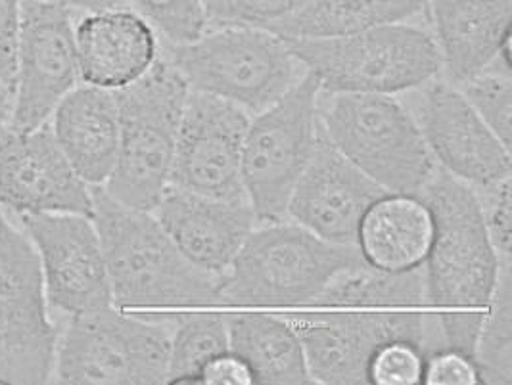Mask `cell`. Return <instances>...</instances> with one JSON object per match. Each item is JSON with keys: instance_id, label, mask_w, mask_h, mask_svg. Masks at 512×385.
<instances>
[{"instance_id": "1", "label": "cell", "mask_w": 512, "mask_h": 385, "mask_svg": "<svg viewBox=\"0 0 512 385\" xmlns=\"http://www.w3.org/2000/svg\"><path fill=\"white\" fill-rule=\"evenodd\" d=\"M93 221L104 251L114 305H221L223 276L192 265L152 211L121 204L104 186H93Z\"/></svg>"}, {"instance_id": "2", "label": "cell", "mask_w": 512, "mask_h": 385, "mask_svg": "<svg viewBox=\"0 0 512 385\" xmlns=\"http://www.w3.org/2000/svg\"><path fill=\"white\" fill-rule=\"evenodd\" d=\"M319 123L326 140L386 192L419 194L438 167L394 94L321 91Z\"/></svg>"}, {"instance_id": "3", "label": "cell", "mask_w": 512, "mask_h": 385, "mask_svg": "<svg viewBox=\"0 0 512 385\" xmlns=\"http://www.w3.org/2000/svg\"><path fill=\"white\" fill-rule=\"evenodd\" d=\"M365 263L357 246L330 244L296 223H267L250 234L221 278V305H313L336 274Z\"/></svg>"}, {"instance_id": "4", "label": "cell", "mask_w": 512, "mask_h": 385, "mask_svg": "<svg viewBox=\"0 0 512 385\" xmlns=\"http://www.w3.org/2000/svg\"><path fill=\"white\" fill-rule=\"evenodd\" d=\"M114 92L119 106V152L104 190L121 204L156 211L169 188L190 87L160 56L139 81Z\"/></svg>"}, {"instance_id": "5", "label": "cell", "mask_w": 512, "mask_h": 385, "mask_svg": "<svg viewBox=\"0 0 512 385\" xmlns=\"http://www.w3.org/2000/svg\"><path fill=\"white\" fill-rule=\"evenodd\" d=\"M417 196L434 219L432 248L422 267L424 303L440 309H486L503 259L489 240L476 190L438 165Z\"/></svg>"}, {"instance_id": "6", "label": "cell", "mask_w": 512, "mask_h": 385, "mask_svg": "<svg viewBox=\"0 0 512 385\" xmlns=\"http://www.w3.org/2000/svg\"><path fill=\"white\" fill-rule=\"evenodd\" d=\"M165 60L190 89L261 114L307 73L279 35L259 27H219L187 45H169Z\"/></svg>"}, {"instance_id": "7", "label": "cell", "mask_w": 512, "mask_h": 385, "mask_svg": "<svg viewBox=\"0 0 512 385\" xmlns=\"http://www.w3.org/2000/svg\"><path fill=\"white\" fill-rule=\"evenodd\" d=\"M286 43L325 92L399 94L419 89L442 71L434 37L407 23L380 25L336 39Z\"/></svg>"}, {"instance_id": "8", "label": "cell", "mask_w": 512, "mask_h": 385, "mask_svg": "<svg viewBox=\"0 0 512 385\" xmlns=\"http://www.w3.org/2000/svg\"><path fill=\"white\" fill-rule=\"evenodd\" d=\"M319 98L321 83L307 71L273 106L250 119L242 182L259 225L286 219L290 196L319 144Z\"/></svg>"}, {"instance_id": "9", "label": "cell", "mask_w": 512, "mask_h": 385, "mask_svg": "<svg viewBox=\"0 0 512 385\" xmlns=\"http://www.w3.org/2000/svg\"><path fill=\"white\" fill-rule=\"evenodd\" d=\"M171 334L173 326L158 317H127L112 307L73 315L58 341L54 380L60 384H165Z\"/></svg>"}, {"instance_id": "10", "label": "cell", "mask_w": 512, "mask_h": 385, "mask_svg": "<svg viewBox=\"0 0 512 385\" xmlns=\"http://www.w3.org/2000/svg\"><path fill=\"white\" fill-rule=\"evenodd\" d=\"M58 341L37 250L0 207V384L50 382Z\"/></svg>"}, {"instance_id": "11", "label": "cell", "mask_w": 512, "mask_h": 385, "mask_svg": "<svg viewBox=\"0 0 512 385\" xmlns=\"http://www.w3.org/2000/svg\"><path fill=\"white\" fill-rule=\"evenodd\" d=\"M284 318L302 341L313 384H367L369 359L386 341H413L424 355L443 347L438 315L417 311L303 313Z\"/></svg>"}, {"instance_id": "12", "label": "cell", "mask_w": 512, "mask_h": 385, "mask_svg": "<svg viewBox=\"0 0 512 385\" xmlns=\"http://www.w3.org/2000/svg\"><path fill=\"white\" fill-rule=\"evenodd\" d=\"M250 119V114L233 102L190 89L169 188L217 200L248 202L242 182V154Z\"/></svg>"}, {"instance_id": "13", "label": "cell", "mask_w": 512, "mask_h": 385, "mask_svg": "<svg viewBox=\"0 0 512 385\" xmlns=\"http://www.w3.org/2000/svg\"><path fill=\"white\" fill-rule=\"evenodd\" d=\"M79 79L75 25L60 0H22V29L10 129L31 131L48 119Z\"/></svg>"}, {"instance_id": "14", "label": "cell", "mask_w": 512, "mask_h": 385, "mask_svg": "<svg viewBox=\"0 0 512 385\" xmlns=\"http://www.w3.org/2000/svg\"><path fill=\"white\" fill-rule=\"evenodd\" d=\"M43 271L48 307L85 315L114 305L108 267L91 217L75 213L22 215Z\"/></svg>"}, {"instance_id": "15", "label": "cell", "mask_w": 512, "mask_h": 385, "mask_svg": "<svg viewBox=\"0 0 512 385\" xmlns=\"http://www.w3.org/2000/svg\"><path fill=\"white\" fill-rule=\"evenodd\" d=\"M411 114L436 163L455 179L484 188L511 177V150L447 81H428Z\"/></svg>"}, {"instance_id": "16", "label": "cell", "mask_w": 512, "mask_h": 385, "mask_svg": "<svg viewBox=\"0 0 512 385\" xmlns=\"http://www.w3.org/2000/svg\"><path fill=\"white\" fill-rule=\"evenodd\" d=\"M0 207L16 215L75 213L93 219V186L62 152L52 127L0 136Z\"/></svg>"}, {"instance_id": "17", "label": "cell", "mask_w": 512, "mask_h": 385, "mask_svg": "<svg viewBox=\"0 0 512 385\" xmlns=\"http://www.w3.org/2000/svg\"><path fill=\"white\" fill-rule=\"evenodd\" d=\"M384 194L388 192L321 133L317 150L290 196L286 217L325 242L355 246L363 215Z\"/></svg>"}, {"instance_id": "18", "label": "cell", "mask_w": 512, "mask_h": 385, "mask_svg": "<svg viewBox=\"0 0 512 385\" xmlns=\"http://www.w3.org/2000/svg\"><path fill=\"white\" fill-rule=\"evenodd\" d=\"M158 221L192 265L223 276L256 230L248 202H229L167 188L156 207Z\"/></svg>"}, {"instance_id": "19", "label": "cell", "mask_w": 512, "mask_h": 385, "mask_svg": "<svg viewBox=\"0 0 512 385\" xmlns=\"http://www.w3.org/2000/svg\"><path fill=\"white\" fill-rule=\"evenodd\" d=\"M75 45L79 79L106 91L133 85L160 58L154 27L123 8L85 16L75 25Z\"/></svg>"}, {"instance_id": "20", "label": "cell", "mask_w": 512, "mask_h": 385, "mask_svg": "<svg viewBox=\"0 0 512 385\" xmlns=\"http://www.w3.org/2000/svg\"><path fill=\"white\" fill-rule=\"evenodd\" d=\"M443 77L461 87L493 64L511 43V0H428Z\"/></svg>"}, {"instance_id": "21", "label": "cell", "mask_w": 512, "mask_h": 385, "mask_svg": "<svg viewBox=\"0 0 512 385\" xmlns=\"http://www.w3.org/2000/svg\"><path fill=\"white\" fill-rule=\"evenodd\" d=\"M50 127L77 175L89 186H104L119 152L116 92L75 87L54 110Z\"/></svg>"}, {"instance_id": "22", "label": "cell", "mask_w": 512, "mask_h": 385, "mask_svg": "<svg viewBox=\"0 0 512 385\" xmlns=\"http://www.w3.org/2000/svg\"><path fill=\"white\" fill-rule=\"evenodd\" d=\"M434 219L417 194L388 192L363 215L355 246L363 261L386 272L417 271L432 248Z\"/></svg>"}, {"instance_id": "23", "label": "cell", "mask_w": 512, "mask_h": 385, "mask_svg": "<svg viewBox=\"0 0 512 385\" xmlns=\"http://www.w3.org/2000/svg\"><path fill=\"white\" fill-rule=\"evenodd\" d=\"M229 317L231 351L250 366L256 384H309L302 341L284 317L234 313Z\"/></svg>"}, {"instance_id": "24", "label": "cell", "mask_w": 512, "mask_h": 385, "mask_svg": "<svg viewBox=\"0 0 512 385\" xmlns=\"http://www.w3.org/2000/svg\"><path fill=\"white\" fill-rule=\"evenodd\" d=\"M428 0H313L267 31L284 41L348 37L380 25L401 23Z\"/></svg>"}, {"instance_id": "25", "label": "cell", "mask_w": 512, "mask_h": 385, "mask_svg": "<svg viewBox=\"0 0 512 385\" xmlns=\"http://www.w3.org/2000/svg\"><path fill=\"white\" fill-rule=\"evenodd\" d=\"M317 307L415 309L424 303V271L386 272L367 263L336 274L317 299Z\"/></svg>"}, {"instance_id": "26", "label": "cell", "mask_w": 512, "mask_h": 385, "mask_svg": "<svg viewBox=\"0 0 512 385\" xmlns=\"http://www.w3.org/2000/svg\"><path fill=\"white\" fill-rule=\"evenodd\" d=\"M472 361L480 382L509 385L512 382V267L511 259L501 261L493 297L486 307Z\"/></svg>"}, {"instance_id": "27", "label": "cell", "mask_w": 512, "mask_h": 385, "mask_svg": "<svg viewBox=\"0 0 512 385\" xmlns=\"http://www.w3.org/2000/svg\"><path fill=\"white\" fill-rule=\"evenodd\" d=\"M171 351L165 384L198 382L204 364L231 349L229 317L221 313H194L171 317Z\"/></svg>"}, {"instance_id": "28", "label": "cell", "mask_w": 512, "mask_h": 385, "mask_svg": "<svg viewBox=\"0 0 512 385\" xmlns=\"http://www.w3.org/2000/svg\"><path fill=\"white\" fill-rule=\"evenodd\" d=\"M457 89L465 94L476 114L484 119L489 129L511 150V60L499 52L489 68Z\"/></svg>"}, {"instance_id": "29", "label": "cell", "mask_w": 512, "mask_h": 385, "mask_svg": "<svg viewBox=\"0 0 512 385\" xmlns=\"http://www.w3.org/2000/svg\"><path fill=\"white\" fill-rule=\"evenodd\" d=\"M140 16L169 45H187L200 39L208 20L202 0H133Z\"/></svg>"}, {"instance_id": "30", "label": "cell", "mask_w": 512, "mask_h": 385, "mask_svg": "<svg viewBox=\"0 0 512 385\" xmlns=\"http://www.w3.org/2000/svg\"><path fill=\"white\" fill-rule=\"evenodd\" d=\"M313 0H202L208 27L269 29Z\"/></svg>"}, {"instance_id": "31", "label": "cell", "mask_w": 512, "mask_h": 385, "mask_svg": "<svg viewBox=\"0 0 512 385\" xmlns=\"http://www.w3.org/2000/svg\"><path fill=\"white\" fill-rule=\"evenodd\" d=\"M424 351L407 340H392L378 345L367 364V384L415 385L422 382Z\"/></svg>"}, {"instance_id": "32", "label": "cell", "mask_w": 512, "mask_h": 385, "mask_svg": "<svg viewBox=\"0 0 512 385\" xmlns=\"http://www.w3.org/2000/svg\"><path fill=\"white\" fill-rule=\"evenodd\" d=\"M482 205L484 221L488 228L489 240L497 251L499 259H511L512 250V182L511 177L474 188Z\"/></svg>"}, {"instance_id": "33", "label": "cell", "mask_w": 512, "mask_h": 385, "mask_svg": "<svg viewBox=\"0 0 512 385\" xmlns=\"http://www.w3.org/2000/svg\"><path fill=\"white\" fill-rule=\"evenodd\" d=\"M422 384L428 385H474L480 384L478 368L465 353L457 349L442 347L426 355Z\"/></svg>"}, {"instance_id": "34", "label": "cell", "mask_w": 512, "mask_h": 385, "mask_svg": "<svg viewBox=\"0 0 512 385\" xmlns=\"http://www.w3.org/2000/svg\"><path fill=\"white\" fill-rule=\"evenodd\" d=\"M22 29V0H0V79L12 87L16 81L18 45Z\"/></svg>"}, {"instance_id": "35", "label": "cell", "mask_w": 512, "mask_h": 385, "mask_svg": "<svg viewBox=\"0 0 512 385\" xmlns=\"http://www.w3.org/2000/svg\"><path fill=\"white\" fill-rule=\"evenodd\" d=\"M484 318H486V309L440 313L438 322H440L443 347L457 349L468 357H472Z\"/></svg>"}, {"instance_id": "36", "label": "cell", "mask_w": 512, "mask_h": 385, "mask_svg": "<svg viewBox=\"0 0 512 385\" xmlns=\"http://www.w3.org/2000/svg\"><path fill=\"white\" fill-rule=\"evenodd\" d=\"M202 384L252 385L256 378L246 361L231 349L215 355L198 374Z\"/></svg>"}, {"instance_id": "37", "label": "cell", "mask_w": 512, "mask_h": 385, "mask_svg": "<svg viewBox=\"0 0 512 385\" xmlns=\"http://www.w3.org/2000/svg\"><path fill=\"white\" fill-rule=\"evenodd\" d=\"M12 108H14V91L10 85H6L0 79V136L6 133L12 119Z\"/></svg>"}, {"instance_id": "38", "label": "cell", "mask_w": 512, "mask_h": 385, "mask_svg": "<svg viewBox=\"0 0 512 385\" xmlns=\"http://www.w3.org/2000/svg\"><path fill=\"white\" fill-rule=\"evenodd\" d=\"M60 2L68 4L70 8L87 10L89 14H93V12H104V10L119 8L123 0H60Z\"/></svg>"}]
</instances>
